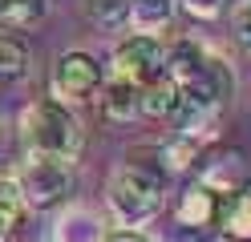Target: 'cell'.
<instances>
[{
  "label": "cell",
  "mask_w": 251,
  "mask_h": 242,
  "mask_svg": "<svg viewBox=\"0 0 251 242\" xmlns=\"http://www.w3.org/2000/svg\"><path fill=\"white\" fill-rule=\"evenodd\" d=\"M21 141H25V154L73 161L81 154V121L57 97H41L21 113Z\"/></svg>",
  "instance_id": "7a4b0ae2"
},
{
  "label": "cell",
  "mask_w": 251,
  "mask_h": 242,
  "mask_svg": "<svg viewBox=\"0 0 251 242\" xmlns=\"http://www.w3.org/2000/svg\"><path fill=\"white\" fill-rule=\"evenodd\" d=\"M25 210H28V206H25V198H21L17 182L0 174V242H8V234H12V230L21 226Z\"/></svg>",
  "instance_id": "e0dca14e"
},
{
  "label": "cell",
  "mask_w": 251,
  "mask_h": 242,
  "mask_svg": "<svg viewBox=\"0 0 251 242\" xmlns=\"http://www.w3.org/2000/svg\"><path fill=\"white\" fill-rule=\"evenodd\" d=\"M49 16V0H0V32L33 28Z\"/></svg>",
  "instance_id": "4fadbf2b"
},
{
  "label": "cell",
  "mask_w": 251,
  "mask_h": 242,
  "mask_svg": "<svg viewBox=\"0 0 251 242\" xmlns=\"http://www.w3.org/2000/svg\"><path fill=\"white\" fill-rule=\"evenodd\" d=\"M178 109V85L170 81L166 73L158 81H150L142 89V117H154V121H170Z\"/></svg>",
  "instance_id": "5bb4252c"
},
{
  "label": "cell",
  "mask_w": 251,
  "mask_h": 242,
  "mask_svg": "<svg viewBox=\"0 0 251 242\" xmlns=\"http://www.w3.org/2000/svg\"><path fill=\"white\" fill-rule=\"evenodd\" d=\"M98 109H101V117H105V121L126 125V121L142 117V89L130 85V81H122V77H109L105 85H101Z\"/></svg>",
  "instance_id": "52a82bcc"
},
{
  "label": "cell",
  "mask_w": 251,
  "mask_h": 242,
  "mask_svg": "<svg viewBox=\"0 0 251 242\" xmlns=\"http://www.w3.org/2000/svg\"><path fill=\"white\" fill-rule=\"evenodd\" d=\"M231 37L235 44L243 48V53H251V0H239L231 12Z\"/></svg>",
  "instance_id": "ac0fdd59"
},
{
  "label": "cell",
  "mask_w": 251,
  "mask_h": 242,
  "mask_svg": "<svg viewBox=\"0 0 251 242\" xmlns=\"http://www.w3.org/2000/svg\"><path fill=\"white\" fill-rule=\"evenodd\" d=\"M166 202V174L154 161H126L105 182V206L122 230H138L158 218Z\"/></svg>",
  "instance_id": "6da1fadb"
},
{
  "label": "cell",
  "mask_w": 251,
  "mask_h": 242,
  "mask_svg": "<svg viewBox=\"0 0 251 242\" xmlns=\"http://www.w3.org/2000/svg\"><path fill=\"white\" fill-rule=\"evenodd\" d=\"M219 242H251V186L219 202Z\"/></svg>",
  "instance_id": "ba28073f"
},
{
  "label": "cell",
  "mask_w": 251,
  "mask_h": 242,
  "mask_svg": "<svg viewBox=\"0 0 251 242\" xmlns=\"http://www.w3.org/2000/svg\"><path fill=\"white\" fill-rule=\"evenodd\" d=\"M162 73H166V44L158 37L130 32V37H122L114 44V77L146 89L150 81H158Z\"/></svg>",
  "instance_id": "5b68a950"
},
{
  "label": "cell",
  "mask_w": 251,
  "mask_h": 242,
  "mask_svg": "<svg viewBox=\"0 0 251 242\" xmlns=\"http://www.w3.org/2000/svg\"><path fill=\"white\" fill-rule=\"evenodd\" d=\"M12 182H17L28 210H53L73 194L77 174H73V161H65V157L25 154V161H21V170H17Z\"/></svg>",
  "instance_id": "3957f363"
},
{
  "label": "cell",
  "mask_w": 251,
  "mask_h": 242,
  "mask_svg": "<svg viewBox=\"0 0 251 242\" xmlns=\"http://www.w3.org/2000/svg\"><path fill=\"white\" fill-rule=\"evenodd\" d=\"M105 242H154L150 234H142V230H114Z\"/></svg>",
  "instance_id": "ffe728a7"
},
{
  "label": "cell",
  "mask_w": 251,
  "mask_h": 242,
  "mask_svg": "<svg viewBox=\"0 0 251 242\" xmlns=\"http://www.w3.org/2000/svg\"><path fill=\"white\" fill-rule=\"evenodd\" d=\"M199 154H202V141H195V137H182V133H170L166 141H158V150H154V166H158L166 177L170 174H186L199 161Z\"/></svg>",
  "instance_id": "8fae6325"
},
{
  "label": "cell",
  "mask_w": 251,
  "mask_h": 242,
  "mask_svg": "<svg viewBox=\"0 0 251 242\" xmlns=\"http://www.w3.org/2000/svg\"><path fill=\"white\" fill-rule=\"evenodd\" d=\"M175 8H178V0H130V24L142 37H158L162 28H170Z\"/></svg>",
  "instance_id": "7c38bea8"
},
{
  "label": "cell",
  "mask_w": 251,
  "mask_h": 242,
  "mask_svg": "<svg viewBox=\"0 0 251 242\" xmlns=\"http://www.w3.org/2000/svg\"><path fill=\"white\" fill-rule=\"evenodd\" d=\"M219 202H223V198H219V194H211L207 186H191V190H186L182 194V198H178V206H175V218H178V226H182V230H202V226H215V218H219Z\"/></svg>",
  "instance_id": "9c48e42d"
},
{
  "label": "cell",
  "mask_w": 251,
  "mask_h": 242,
  "mask_svg": "<svg viewBox=\"0 0 251 242\" xmlns=\"http://www.w3.org/2000/svg\"><path fill=\"white\" fill-rule=\"evenodd\" d=\"M178 4L191 16H199V21H215V16L223 12V0H178Z\"/></svg>",
  "instance_id": "d6986e66"
},
{
  "label": "cell",
  "mask_w": 251,
  "mask_h": 242,
  "mask_svg": "<svg viewBox=\"0 0 251 242\" xmlns=\"http://www.w3.org/2000/svg\"><path fill=\"white\" fill-rule=\"evenodd\" d=\"M28 73V44L17 32H0V81H21Z\"/></svg>",
  "instance_id": "2e32d148"
},
{
  "label": "cell",
  "mask_w": 251,
  "mask_h": 242,
  "mask_svg": "<svg viewBox=\"0 0 251 242\" xmlns=\"http://www.w3.org/2000/svg\"><path fill=\"white\" fill-rule=\"evenodd\" d=\"M53 242H105L109 230H105V218L89 206H65L61 214L53 218V230H49Z\"/></svg>",
  "instance_id": "8992f818"
},
{
  "label": "cell",
  "mask_w": 251,
  "mask_h": 242,
  "mask_svg": "<svg viewBox=\"0 0 251 242\" xmlns=\"http://www.w3.org/2000/svg\"><path fill=\"white\" fill-rule=\"evenodd\" d=\"M243 177H247L243 154L227 150V154H219L211 166H207V174H202V186H207L211 194H219V198H231V194L243 190Z\"/></svg>",
  "instance_id": "30bf717a"
},
{
  "label": "cell",
  "mask_w": 251,
  "mask_h": 242,
  "mask_svg": "<svg viewBox=\"0 0 251 242\" xmlns=\"http://www.w3.org/2000/svg\"><path fill=\"white\" fill-rule=\"evenodd\" d=\"M81 12L101 32H114L122 24H130V0H81Z\"/></svg>",
  "instance_id": "9a60e30c"
},
{
  "label": "cell",
  "mask_w": 251,
  "mask_h": 242,
  "mask_svg": "<svg viewBox=\"0 0 251 242\" xmlns=\"http://www.w3.org/2000/svg\"><path fill=\"white\" fill-rule=\"evenodd\" d=\"M105 85V73H101V61L85 53V48H69L61 53L53 65V77H49V89L61 105H73V101H89L98 97Z\"/></svg>",
  "instance_id": "277c9868"
}]
</instances>
